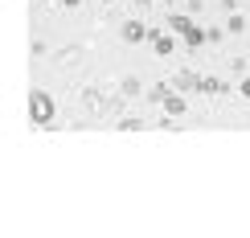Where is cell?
Wrapping results in <instances>:
<instances>
[{
  "label": "cell",
  "instance_id": "obj_1",
  "mask_svg": "<svg viewBox=\"0 0 250 238\" xmlns=\"http://www.w3.org/2000/svg\"><path fill=\"white\" fill-rule=\"evenodd\" d=\"M33 111H37V119H41V115H49V99H41V95H37V99H33Z\"/></svg>",
  "mask_w": 250,
  "mask_h": 238
}]
</instances>
